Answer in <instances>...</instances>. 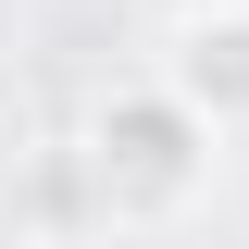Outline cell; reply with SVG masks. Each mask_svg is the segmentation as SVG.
I'll use <instances>...</instances> for the list:
<instances>
[{
  "label": "cell",
  "mask_w": 249,
  "mask_h": 249,
  "mask_svg": "<svg viewBox=\"0 0 249 249\" xmlns=\"http://www.w3.org/2000/svg\"><path fill=\"white\" fill-rule=\"evenodd\" d=\"M162 75H175L199 112L237 137L249 124V0H224V13H187L175 25V50H162Z\"/></svg>",
  "instance_id": "cell-2"
},
{
  "label": "cell",
  "mask_w": 249,
  "mask_h": 249,
  "mask_svg": "<svg viewBox=\"0 0 249 249\" xmlns=\"http://www.w3.org/2000/svg\"><path fill=\"white\" fill-rule=\"evenodd\" d=\"M150 13H162V25H187V13H224V0H150Z\"/></svg>",
  "instance_id": "cell-3"
},
{
  "label": "cell",
  "mask_w": 249,
  "mask_h": 249,
  "mask_svg": "<svg viewBox=\"0 0 249 249\" xmlns=\"http://www.w3.org/2000/svg\"><path fill=\"white\" fill-rule=\"evenodd\" d=\"M212 137L224 124L175 88V75H137L88 112V175H100V212L112 224H175L199 212V187H212Z\"/></svg>",
  "instance_id": "cell-1"
}]
</instances>
